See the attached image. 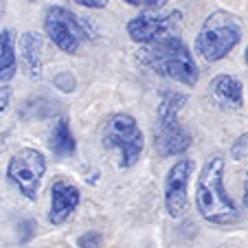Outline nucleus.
<instances>
[{
	"label": "nucleus",
	"mask_w": 248,
	"mask_h": 248,
	"mask_svg": "<svg viewBox=\"0 0 248 248\" xmlns=\"http://www.w3.org/2000/svg\"><path fill=\"white\" fill-rule=\"evenodd\" d=\"M77 5L81 7H88V9H103V7H108V0H73Z\"/></svg>",
	"instance_id": "nucleus-20"
},
{
	"label": "nucleus",
	"mask_w": 248,
	"mask_h": 248,
	"mask_svg": "<svg viewBox=\"0 0 248 248\" xmlns=\"http://www.w3.org/2000/svg\"><path fill=\"white\" fill-rule=\"evenodd\" d=\"M103 145L117 152L121 167H132L139 163L140 154H143L145 139H143V130L139 127L132 114L117 112L103 125Z\"/></svg>",
	"instance_id": "nucleus-6"
},
{
	"label": "nucleus",
	"mask_w": 248,
	"mask_h": 248,
	"mask_svg": "<svg viewBox=\"0 0 248 248\" xmlns=\"http://www.w3.org/2000/svg\"><path fill=\"white\" fill-rule=\"evenodd\" d=\"M185 103H187V94L173 93V90H167L158 103L154 125V150L160 158L180 156L191 147V134L178 121V114L185 108Z\"/></svg>",
	"instance_id": "nucleus-3"
},
{
	"label": "nucleus",
	"mask_w": 248,
	"mask_h": 248,
	"mask_svg": "<svg viewBox=\"0 0 248 248\" xmlns=\"http://www.w3.org/2000/svg\"><path fill=\"white\" fill-rule=\"evenodd\" d=\"M242 40V24L229 11H213L196 35V51L206 62H220Z\"/></svg>",
	"instance_id": "nucleus-4"
},
{
	"label": "nucleus",
	"mask_w": 248,
	"mask_h": 248,
	"mask_svg": "<svg viewBox=\"0 0 248 248\" xmlns=\"http://www.w3.org/2000/svg\"><path fill=\"white\" fill-rule=\"evenodd\" d=\"M183 31V14L178 9L167 14H156L147 9L127 22V35L136 44H150L163 38H173Z\"/></svg>",
	"instance_id": "nucleus-7"
},
{
	"label": "nucleus",
	"mask_w": 248,
	"mask_h": 248,
	"mask_svg": "<svg viewBox=\"0 0 248 248\" xmlns=\"http://www.w3.org/2000/svg\"><path fill=\"white\" fill-rule=\"evenodd\" d=\"M31 2H35V0H31Z\"/></svg>",
	"instance_id": "nucleus-23"
},
{
	"label": "nucleus",
	"mask_w": 248,
	"mask_h": 248,
	"mask_svg": "<svg viewBox=\"0 0 248 248\" xmlns=\"http://www.w3.org/2000/svg\"><path fill=\"white\" fill-rule=\"evenodd\" d=\"M196 171L191 158H178L165 176V209L171 217H183L189 209V183Z\"/></svg>",
	"instance_id": "nucleus-9"
},
{
	"label": "nucleus",
	"mask_w": 248,
	"mask_h": 248,
	"mask_svg": "<svg viewBox=\"0 0 248 248\" xmlns=\"http://www.w3.org/2000/svg\"><path fill=\"white\" fill-rule=\"evenodd\" d=\"M44 33L66 55H75V53H79L81 44L94 40L93 27H88V22H84L70 9L57 5L46 7V11H44Z\"/></svg>",
	"instance_id": "nucleus-5"
},
{
	"label": "nucleus",
	"mask_w": 248,
	"mask_h": 248,
	"mask_svg": "<svg viewBox=\"0 0 248 248\" xmlns=\"http://www.w3.org/2000/svg\"><path fill=\"white\" fill-rule=\"evenodd\" d=\"M55 86L64 93H70V90H75V77L70 75V73H60L55 77Z\"/></svg>",
	"instance_id": "nucleus-17"
},
{
	"label": "nucleus",
	"mask_w": 248,
	"mask_h": 248,
	"mask_svg": "<svg viewBox=\"0 0 248 248\" xmlns=\"http://www.w3.org/2000/svg\"><path fill=\"white\" fill-rule=\"evenodd\" d=\"M48 147L57 158H70L75 154V136L70 132L68 119L62 117L51 130V139H48Z\"/></svg>",
	"instance_id": "nucleus-14"
},
{
	"label": "nucleus",
	"mask_w": 248,
	"mask_h": 248,
	"mask_svg": "<svg viewBox=\"0 0 248 248\" xmlns=\"http://www.w3.org/2000/svg\"><path fill=\"white\" fill-rule=\"evenodd\" d=\"M139 62L152 68L156 75L185 86H196L200 79L196 60L178 35L143 44L139 51Z\"/></svg>",
	"instance_id": "nucleus-2"
},
{
	"label": "nucleus",
	"mask_w": 248,
	"mask_h": 248,
	"mask_svg": "<svg viewBox=\"0 0 248 248\" xmlns=\"http://www.w3.org/2000/svg\"><path fill=\"white\" fill-rule=\"evenodd\" d=\"M244 206L248 209V176H246V183H244Z\"/></svg>",
	"instance_id": "nucleus-21"
},
{
	"label": "nucleus",
	"mask_w": 248,
	"mask_h": 248,
	"mask_svg": "<svg viewBox=\"0 0 248 248\" xmlns=\"http://www.w3.org/2000/svg\"><path fill=\"white\" fill-rule=\"evenodd\" d=\"M211 94L224 106V108L239 110L244 106V86L233 75H216L209 84Z\"/></svg>",
	"instance_id": "nucleus-12"
},
{
	"label": "nucleus",
	"mask_w": 248,
	"mask_h": 248,
	"mask_svg": "<svg viewBox=\"0 0 248 248\" xmlns=\"http://www.w3.org/2000/svg\"><path fill=\"white\" fill-rule=\"evenodd\" d=\"M81 193L79 189L75 187L68 180H55L51 187V211H48V222L55 226L64 224L75 209L79 206Z\"/></svg>",
	"instance_id": "nucleus-10"
},
{
	"label": "nucleus",
	"mask_w": 248,
	"mask_h": 248,
	"mask_svg": "<svg viewBox=\"0 0 248 248\" xmlns=\"http://www.w3.org/2000/svg\"><path fill=\"white\" fill-rule=\"evenodd\" d=\"M169 0H136V7H145V9H163L165 5H167Z\"/></svg>",
	"instance_id": "nucleus-18"
},
{
	"label": "nucleus",
	"mask_w": 248,
	"mask_h": 248,
	"mask_svg": "<svg viewBox=\"0 0 248 248\" xmlns=\"http://www.w3.org/2000/svg\"><path fill=\"white\" fill-rule=\"evenodd\" d=\"M248 156V132L239 134L237 139L233 140V145H231V158L233 160H242Z\"/></svg>",
	"instance_id": "nucleus-15"
},
{
	"label": "nucleus",
	"mask_w": 248,
	"mask_h": 248,
	"mask_svg": "<svg viewBox=\"0 0 248 248\" xmlns=\"http://www.w3.org/2000/svg\"><path fill=\"white\" fill-rule=\"evenodd\" d=\"M77 246L79 248H99L101 246V235L99 233H84L77 239Z\"/></svg>",
	"instance_id": "nucleus-16"
},
{
	"label": "nucleus",
	"mask_w": 248,
	"mask_h": 248,
	"mask_svg": "<svg viewBox=\"0 0 248 248\" xmlns=\"http://www.w3.org/2000/svg\"><path fill=\"white\" fill-rule=\"evenodd\" d=\"M9 103H11V88L9 86H2L0 88V114L9 108Z\"/></svg>",
	"instance_id": "nucleus-19"
},
{
	"label": "nucleus",
	"mask_w": 248,
	"mask_h": 248,
	"mask_svg": "<svg viewBox=\"0 0 248 248\" xmlns=\"http://www.w3.org/2000/svg\"><path fill=\"white\" fill-rule=\"evenodd\" d=\"M196 206L209 224L231 226L239 220L237 204L224 187V158L211 156L204 163L196 185Z\"/></svg>",
	"instance_id": "nucleus-1"
},
{
	"label": "nucleus",
	"mask_w": 248,
	"mask_h": 248,
	"mask_svg": "<svg viewBox=\"0 0 248 248\" xmlns=\"http://www.w3.org/2000/svg\"><path fill=\"white\" fill-rule=\"evenodd\" d=\"M244 60H246V64H248V46H246V53H244Z\"/></svg>",
	"instance_id": "nucleus-22"
},
{
	"label": "nucleus",
	"mask_w": 248,
	"mask_h": 248,
	"mask_svg": "<svg viewBox=\"0 0 248 248\" xmlns=\"http://www.w3.org/2000/svg\"><path fill=\"white\" fill-rule=\"evenodd\" d=\"M18 73V57H16V38L11 29L0 31V84H7Z\"/></svg>",
	"instance_id": "nucleus-13"
},
{
	"label": "nucleus",
	"mask_w": 248,
	"mask_h": 248,
	"mask_svg": "<svg viewBox=\"0 0 248 248\" xmlns=\"http://www.w3.org/2000/svg\"><path fill=\"white\" fill-rule=\"evenodd\" d=\"M46 173V158L38 150H20L11 156L7 176L27 200H38V189Z\"/></svg>",
	"instance_id": "nucleus-8"
},
{
	"label": "nucleus",
	"mask_w": 248,
	"mask_h": 248,
	"mask_svg": "<svg viewBox=\"0 0 248 248\" xmlns=\"http://www.w3.org/2000/svg\"><path fill=\"white\" fill-rule=\"evenodd\" d=\"M20 64H22L24 75L31 79H40L42 77V64H44V48H42V38L38 33L27 31L20 35Z\"/></svg>",
	"instance_id": "nucleus-11"
}]
</instances>
